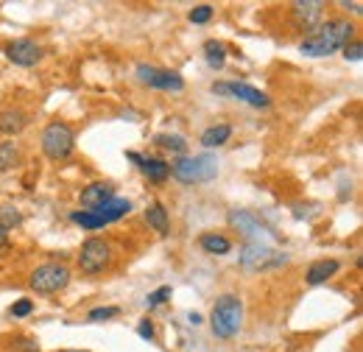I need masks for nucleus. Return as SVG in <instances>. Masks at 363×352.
<instances>
[{
  "mask_svg": "<svg viewBox=\"0 0 363 352\" xmlns=\"http://www.w3.org/2000/svg\"><path fill=\"white\" fill-rule=\"evenodd\" d=\"M352 40H355V26L349 20H327L305 34V40L299 42V54L307 59H324L341 51Z\"/></svg>",
  "mask_w": 363,
  "mask_h": 352,
  "instance_id": "f257e3e1",
  "label": "nucleus"
},
{
  "mask_svg": "<svg viewBox=\"0 0 363 352\" xmlns=\"http://www.w3.org/2000/svg\"><path fill=\"white\" fill-rule=\"evenodd\" d=\"M243 327V299L235 294H221L210 313V330L216 338L229 341Z\"/></svg>",
  "mask_w": 363,
  "mask_h": 352,
  "instance_id": "f03ea898",
  "label": "nucleus"
},
{
  "mask_svg": "<svg viewBox=\"0 0 363 352\" xmlns=\"http://www.w3.org/2000/svg\"><path fill=\"white\" fill-rule=\"evenodd\" d=\"M170 176L182 185H202L218 176V159L216 154H199V157H179L170 165Z\"/></svg>",
  "mask_w": 363,
  "mask_h": 352,
  "instance_id": "7ed1b4c3",
  "label": "nucleus"
},
{
  "mask_svg": "<svg viewBox=\"0 0 363 352\" xmlns=\"http://www.w3.org/2000/svg\"><path fill=\"white\" fill-rule=\"evenodd\" d=\"M129 213H131V202L115 196V199H109V202H106L104 207H98V210H73V213H70V221L79 224L81 230H104V227L120 221V218L129 216Z\"/></svg>",
  "mask_w": 363,
  "mask_h": 352,
  "instance_id": "20e7f679",
  "label": "nucleus"
},
{
  "mask_svg": "<svg viewBox=\"0 0 363 352\" xmlns=\"http://www.w3.org/2000/svg\"><path fill=\"white\" fill-rule=\"evenodd\" d=\"M67 282H70V269L65 263H42L29 274V285L40 296L59 294L67 288Z\"/></svg>",
  "mask_w": 363,
  "mask_h": 352,
  "instance_id": "39448f33",
  "label": "nucleus"
},
{
  "mask_svg": "<svg viewBox=\"0 0 363 352\" xmlns=\"http://www.w3.org/2000/svg\"><path fill=\"white\" fill-rule=\"evenodd\" d=\"M40 145H42V154H45L48 159L59 162V159H67V157L73 154V148H76V134H73V129H70L67 123L54 120V123H48V126L42 129Z\"/></svg>",
  "mask_w": 363,
  "mask_h": 352,
  "instance_id": "423d86ee",
  "label": "nucleus"
},
{
  "mask_svg": "<svg viewBox=\"0 0 363 352\" xmlns=\"http://www.w3.org/2000/svg\"><path fill=\"white\" fill-rule=\"evenodd\" d=\"M134 76L148 90H159V93H182L185 90V79H182L176 70H165V67H154V65H137Z\"/></svg>",
  "mask_w": 363,
  "mask_h": 352,
  "instance_id": "0eeeda50",
  "label": "nucleus"
},
{
  "mask_svg": "<svg viewBox=\"0 0 363 352\" xmlns=\"http://www.w3.org/2000/svg\"><path fill=\"white\" fill-rule=\"evenodd\" d=\"M112 260V249L104 238H87L81 252H79V269L81 274H101Z\"/></svg>",
  "mask_w": 363,
  "mask_h": 352,
  "instance_id": "6e6552de",
  "label": "nucleus"
},
{
  "mask_svg": "<svg viewBox=\"0 0 363 352\" xmlns=\"http://www.w3.org/2000/svg\"><path fill=\"white\" fill-rule=\"evenodd\" d=\"M213 93L216 95L238 98V101H243V104H249L255 109H268L271 106V98L266 93H260L257 87L246 84V81H218V84H213Z\"/></svg>",
  "mask_w": 363,
  "mask_h": 352,
  "instance_id": "1a4fd4ad",
  "label": "nucleus"
},
{
  "mask_svg": "<svg viewBox=\"0 0 363 352\" xmlns=\"http://www.w3.org/2000/svg\"><path fill=\"white\" fill-rule=\"evenodd\" d=\"M285 260H288L285 255H280V252H274V249H268V246H263V243H246V246L241 249V266H243V269H252V271L277 269V266H282Z\"/></svg>",
  "mask_w": 363,
  "mask_h": 352,
  "instance_id": "9d476101",
  "label": "nucleus"
},
{
  "mask_svg": "<svg viewBox=\"0 0 363 352\" xmlns=\"http://www.w3.org/2000/svg\"><path fill=\"white\" fill-rule=\"evenodd\" d=\"M3 51H6V59H9L12 65H17V67H34V65L42 59V48H40L34 40H29V37L12 40Z\"/></svg>",
  "mask_w": 363,
  "mask_h": 352,
  "instance_id": "9b49d317",
  "label": "nucleus"
},
{
  "mask_svg": "<svg viewBox=\"0 0 363 352\" xmlns=\"http://www.w3.org/2000/svg\"><path fill=\"white\" fill-rule=\"evenodd\" d=\"M126 159H131L137 168H140V173L145 176L148 182H156V185H162L168 176H170V165L165 162V159H159V157H143V154H134V151H126Z\"/></svg>",
  "mask_w": 363,
  "mask_h": 352,
  "instance_id": "f8f14e48",
  "label": "nucleus"
},
{
  "mask_svg": "<svg viewBox=\"0 0 363 352\" xmlns=\"http://www.w3.org/2000/svg\"><path fill=\"white\" fill-rule=\"evenodd\" d=\"M321 12H324V3H318V0H305V3L291 6V17L299 29H305V34L321 23Z\"/></svg>",
  "mask_w": 363,
  "mask_h": 352,
  "instance_id": "ddd939ff",
  "label": "nucleus"
},
{
  "mask_svg": "<svg viewBox=\"0 0 363 352\" xmlns=\"http://www.w3.org/2000/svg\"><path fill=\"white\" fill-rule=\"evenodd\" d=\"M81 210H98L104 207L109 199H115V188L109 182H90L84 191H81Z\"/></svg>",
  "mask_w": 363,
  "mask_h": 352,
  "instance_id": "4468645a",
  "label": "nucleus"
},
{
  "mask_svg": "<svg viewBox=\"0 0 363 352\" xmlns=\"http://www.w3.org/2000/svg\"><path fill=\"white\" fill-rule=\"evenodd\" d=\"M341 271V260L335 257H324V260H313L305 271V282L307 285H324L327 280H332Z\"/></svg>",
  "mask_w": 363,
  "mask_h": 352,
  "instance_id": "2eb2a0df",
  "label": "nucleus"
},
{
  "mask_svg": "<svg viewBox=\"0 0 363 352\" xmlns=\"http://www.w3.org/2000/svg\"><path fill=\"white\" fill-rule=\"evenodd\" d=\"M229 224L235 227V230H241L246 238H249V243H257L263 235H271V230H266L263 224H260V218L257 216H249V213H232L229 216Z\"/></svg>",
  "mask_w": 363,
  "mask_h": 352,
  "instance_id": "dca6fc26",
  "label": "nucleus"
},
{
  "mask_svg": "<svg viewBox=\"0 0 363 352\" xmlns=\"http://www.w3.org/2000/svg\"><path fill=\"white\" fill-rule=\"evenodd\" d=\"M26 126H29V115H26L23 109H6V112H0V131H3V134L15 137V134H20Z\"/></svg>",
  "mask_w": 363,
  "mask_h": 352,
  "instance_id": "f3484780",
  "label": "nucleus"
},
{
  "mask_svg": "<svg viewBox=\"0 0 363 352\" xmlns=\"http://www.w3.org/2000/svg\"><path fill=\"white\" fill-rule=\"evenodd\" d=\"M145 221H148V227H154L159 235H168V232H170V216H168V210H165L162 202H154V205L145 210Z\"/></svg>",
  "mask_w": 363,
  "mask_h": 352,
  "instance_id": "a211bd4d",
  "label": "nucleus"
},
{
  "mask_svg": "<svg viewBox=\"0 0 363 352\" xmlns=\"http://www.w3.org/2000/svg\"><path fill=\"white\" fill-rule=\"evenodd\" d=\"M199 246L207 255H229V249H232L229 238L221 235V232H204V235H199Z\"/></svg>",
  "mask_w": 363,
  "mask_h": 352,
  "instance_id": "6ab92c4d",
  "label": "nucleus"
},
{
  "mask_svg": "<svg viewBox=\"0 0 363 352\" xmlns=\"http://www.w3.org/2000/svg\"><path fill=\"white\" fill-rule=\"evenodd\" d=\"M229 137H232V126H229V123H218V126H210V129L202 131V145H204V148H218V145H224Z\"/></svg>",
  "mask_w": 363,
  "mask_h": 352,
  "instance_id": "aec40b11",
  "label": "nucleus"
},
{
  "mask_svg": "<svg viewBox=\"0 0 363 352\" xmlns=\"http://www.w3.org/2000/svg\"><path fill=\"white\" fill-rule=\"evenodd\" d=\"M204 59H207L210 67L221 70V67L227 65V45H224L221 40H207V42H204Z\"/></svg>",
  "mask_w": 363,
  "mask_h": 352,
  "instance_id": "412c9836",
  "label": "nucleus"
},
{
  "mask_svg": "<svg viewBox=\"0 0 363 352\" xmlns=\"http://www.w3.org/2000/svg\"><path fill=\"white\" fill-rule=\"evenodd\" d=\"M17 165H20V148L12 140L0 143V173H6L12 168H17Z\"/></svg>",
  "mask_w": 363,
  "mask_h": 352,
  "instance_id": "4be33fe9",
  "label": "nucleus"
},
{
  "mask_svg": "<svg viewBox=\"0 0 363 352\" xmlns=\"http://www.w3.org/2000/svg\"><path fill=\"white\" fill-rule=\"evenodd\" d=\"M154 145H162V148H168V151H173V154H185L188 140L179 137V134H156V137H154Z\"/></svg>",
  "mask_w": 363,
  "mask_h": 352,
  "instance_id": "5701e85b",
  "label": "nucleus"
},
{
  "mask_svg": "<svg viewBox=\"0 0 363 352\" xmlns=\"http://www.w3.org/2000/svg\"><path fill=\"white\" fill-rule=\"evenodd\" d=\"M20 224H23V216H20L17 207H12V205H3V207H0V227H3L6 232H9L12 227H20Z\"/></svg>",
  "mask_w": 363,
  "mask_h": 352,
  "instance_id": "b1692460",
  "label": "nucleus"
},
{
  "mask_svg": "<svg viewBox=\"0 0 363 352\" xmlns=\"http://www.w3.org/2000/svg\"><path fill=\"white\" fill-rule=\"evenodd\" d=\"M213 15H216V9H213V6H207V3H202V6H193V9H191L188 20H191V23H196V26H204V23H210V20H213Z\"/></svg>",
  "mask_w": 363,
  "mask_h": 352,
  "instance_id": "393cba45",
  "label": "nucleus"
},
{
  "mask_svg": "<svg viewBox=\"0 0 363 352\" xmlns=\"http://www.w3.org/2000/svg\"><path fill=\"white\" fill-rule=\"evenodd\" d=\"M170 299V285H162V288H156L154 294H148L145 296V307L148 310H154V307H159L162 302H168Z\"/></svg>",
  "mask_w": 363,
  "mask_h": 352,
  "instance_id": "a878e982",
  "label": "nucleus"
},
{
  "mask_svg": "<svg viewBox=\"0 0 363 352\" xmlns=\"http://www.w3.org/2000/svg\"><path fill=\"white\" fill-rule=\"evenodd\" d=\"M341 51H344V59H349V62H360V59H363V42H360L357 37H355L352 42H346Z\"/></svg>",
  "mask_w": 363,
  "mask_h": 352,
  "instance_id": "bb28decb",
  "label": "nucleus"
},
{
  "mask_svg": "<svg viewBox=\"0 0 363 352\" xmlns=\"http://www.w3.org/2000/svg\"><path fill=\"white\" fill-rule=\"evenodd\" d=\"M118 313H120L118 305H106V307H92V310L87 313V319H90V321H101V319H115Z\"/></svg>",
  "mask_w": 363,
  "mask_h": 352,
  "instance_id": "cd10ccee",
  "label": "nucleus"
},
{
  "mask_svg": "<svg viewBox=\"0 0 363 352\" xmlns=\"http://www.w3.org/2000/svg\"><path fill=\"white\" fill-rule=\"evenodd\" d=\"M15 319H26V316H31L34 313V302L31 299H17L15 305H12V310H9Z\"/></svg>",
  "mask_w": 363,
  "mask_h": 352,
  "instance_id": "c85d7f7f",
  "label": "nucleus"
},
{
  "mask_svg": "<svg viewBox=\"0 0 363 352\" xmlns=\"http://www.w3.org/2000/svg\"><path fill=\"white\" fill-rule=\"evenodd\" d=\"M137 335L151 341V338H154V321H151V319H143V321L137 324Z\"/></svg>",
  "mask_w": 363,
  "mask_h": 352,
  "instance_id": "c756f323",
  "label": "nucleus"
},
{
  "mask_svg": "<svg viewBox=\"0 0 363 352\" xmlns=\"http://www.w3.org/2000/svg\"><path fill=\"white\" fill-rule=\"evenodd\" d=\"M341 9H344V12H352V15H363V6H360V3H349V0H344Z\"/></svg>",
  "mask_w": 363,
  "mask_h": 352,
  "instance_id": "7c9ffc66",
  "label": "nucleus"
},
{
  "mask_svg": "<svg viewBox=\"0 0 363 352\" xmlns=\"http://www.w3.org/2000/svg\"><path fill=\"white\" fill-rule=\"evenodd\" d=\"M6 243H9V232H6L3 227H0V249H3Z\"/></svg>",
  "mask_w": 363,
  "mask_h": 352,
  "instance_id": "2f4dec72",
  "label": "nucleus"
},
{
  "mask_svg": "<svg viewBox=\"0 0 363 352\" xmlns=\"http://www.w3.org/2000/svg\"><path fill=\"white\" fill-rule=\"evenodd\" d=\"M188 321H191V324H202V316H199V313H188Z\"/></svg>",
  "mask_w": 363,
  "mask_h": 352,
  "instance_id": "473e14b6",
  "label": "nucleus"
},
{
  "mask_svg": "<svg viewBox=\"0 0 363 352\" xmlns=\"http://www.w3.org/2000/svg\"><path fill=\"white\" fill-rule=\"evenodd\" d=\"M62 352H87V349H62Z\"/></svg>",
  "mask_w": 363,
  "mask_h": 352,
  "instance_id": "72a5a7b5",
  "label": "nucleus"
}]
</instances>
